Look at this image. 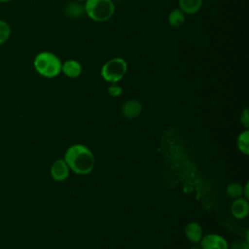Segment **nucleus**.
I'll use <instances>...</instances> for the list:
<instances>
[{"mask_svg": "<svg viewBox=\"0 0 249 249\" xmlns=\"http://www.w3.org/2000/svg\"><path fill=\"white\" fill-rule=\"evenodd\" d=\"M63 160L69 169L78 175L89 174L95 165L93 153L83 144L71 145L66 150Z\"/></svg>", "mask_w": 249, "mask_h": 249, "instance_id": "f257e3e1", "label": "nucleus"}, {"mask_svg": "<svg viewBox=\"0 0 249 249\" xmlns=\"http://www.w3.org/2000/svg\"><path fill=\"white\" fill-rule=\"evenodd\" d=\"M62 61L52 52H40L33 59V67L35 71L42 77L52 79L61 73Z\"/></svg>", "mask_w": 249, "mask_h": 249, "instance_id": "f03ea898", "label": "nucleus"}, {"mask_svg": "<svg viewBox=\"0 0 249 249\" xmlns=\"http://www.w3.org/2000/svg\"><path fill=\"white\" fill-rule=\"evenodd\" d=\"M84 11L93 21L104 22L113 17L115 5L112 0H86Z\"/></svg>", "mask_w": 249, "mask_h": 249, "instance_id": "7ed1b4c3", "label": "nucleus"}, {"mask_svg": "<svg viewBox=\"0 0 249 249\" xmlns=\"http://www.w3.org/2000/svg\"><path fill=\"white\" fill-rule=\"evenodd\" d=\"M127 72V63L122 57H113L107 60L101 67L100 74L104 81L110 84L120 82Z\"/></svg>", "mask_w": 249, "mask_h": 249, "instance_id": "20e7f679", "label": "nucleus"}, {"mask_svg": "<svg viewBox=\"0 0 249 249\" xmlns=\"http://www.w3.org/2000/svg\"><path fill=\"white\" fill-rule=\"evenodd\" d=\"M199 246L201 249H229L228 241L217 233L203 235L199 241Z\"/></svg>", "mask_w": 249, "mask_h": 249, "instance_id": "39448f33", "label": "nucleus"}, {"mask_svg": "<svg viewBox=\"0 0 249 249\" xmlns=\"http://www.w3.org/2000/svg\"><path fill=\"white\" fill-rule=\"evenodd\" d=\"M70 169L63 159L55 160L50 168L51 177L57 182L65 181L69 176Z\"/></svg>", "mask_w": 249, "mask_h": 249, "instance_id": "423d86ee", "label": "nucleus"}, {"mask_svg": "<svg viewBox=\"0 0 249 249\" xmlns=\"http://www.w3.org/2000/svg\"><path fill=\"white\" fill-rule=\"evenodd\" d=\"M231 213L237 220H242L246 218L249 214L248 199L243 196L234 198L231 205Z\"/></svg>", "mask_w": 249, "mask_h": 249, "instance_id": "0eeeda50", "label": "nucleus"}, {"mask_svg": "<svg viewBox=\"0 0 249 249\" xmlns=\"http://www.w3.org/2000/svg\"><path fill=\"white\" fill-rule=\"evenodd\" d=\"M142 103L137 99H129L122 105V114L126 119L137 118L142 112Z\"/></svg>", "mask_w": 249, "mask_h": 249, "instance_id": "6e6552de", "label": "nucleus"}, {"mask_svg": "<svg viewBox=\"0 0 249 249\" xmlns=\"http://www.w3.org/2000/svg\"><path fill=\"white\" fill-rule=\"evenodd\" d=\"M184 231H185V235H186L187 239L195 244L199 243V241L201 240V238L203 236L202 227L197 222L193 221V222L188 223L185 227Z\"/></svg>", "mask_w": 249, "mask_h": 249, "instance_id": "1a4fd4ad", "label": "nucleus"}, {"mask_svg": "<svg viewBox=\"0 0 249 249\" xmlns=\"http://www.w3.org/2000/svg\"><path fill=\"white\" fill-rule=\"evenodd\" d=\"M83 71L81 63L76 59H67L62 62L61 72L68 78L75 79L78 78Z\"/></svg>", "mask_w": 249, "mask_h": 249, "instance_id": "9d476101", "label": "nucleus"}, {"mask_svg": "<svg viewBox=\"0 0 249 249\" xmlns=\"http://www.w3.org/2000/svg\"><path fill=\"white\" fill-rule=\"evenodd\" d=\"M203 4V0H178L179 9L185 15H193L197 13Z\"/></svg>", "mask_w": 249, "mask_h": 249, "instance_id": "9b49d317", "label": "nucleus"}, {"mask_svg": "<svg viewBox=\"0 0 249 249\" xmlns=\"http://www.w3.org/2000/svg\"><path fill=\"white\" fill-rule=\"evenodd\" d=\"M167 21L170 26L178 28L185 22V14L179 9H173L167 16Z\"/></svg>", "mask_w": 249, "mask_h": 249, "instance_id": "f8f14e48", "label": "nucleus"}, {"mask_svg": "<svg viewBox=\"0 0 249 249\" xmlns=\"http://www.w3.org/2000/svg\"><path fill=\"white\" fill-rule=\"evenodd\" d=\"M236 146L239 150V152L245 156L249 155V131L248 129H245L239 135L236 139Z\"/></svg>", "mask_w": 249, "mask_h": 249, "instance_id": "ddd939ff", "label": "nucleus"}, {"mask_svg": "<svg viewBox=\"0 0 249 249\" xmlns=\"http://www.w3.org/2000/svg\"><path fill=\"white\" fill-rule=\"evenodd\" d=\"M65 13L70 18H81L85 13L84 6L78 2H70L65 6Z\"/></svg>", "mask_w": 249, "mask_h": 249, "instance_id": "4468645a", "label": "nucleus"}, {"mask_svg": "<svg viewBox=\"0 0 249 249\" xmlns=\"http://www.w3.org/2000/svg\"><path fill=\"white\" fill-rule=\"evenodd\" d=\"M227 195L231 198H237L243 196V186L238 182H231L226 188Z\"/></svg>", "mask_w": 249, "mask_h": 249, "instance_id": "2eb2a0df", "label": "nucleus"}, {"mask_svg": "<svg viewBox=\"0 0 249 249\" xmlns=\"http://www.w3.org/2000/svg\"><path fill=\"white\" fill-rule=\"evenodd\" d=\"M11 36V26L10 24L0 18V46L6 43Z\"/></svg>", "mask_w": 249, "mask_h": 249, "instance_id": "dca6fc26", "label": "nucleus"}, {"mask_svg": "<svg viewBox=\"0 0 249 249\" xmlns=\"http://www.w3.org/2000/svg\"><path fill=\"white\" fill-rule=\"evenodd\" d=\"M107 91H108V94H109L110 96H112V97H118V96H120V95L122 94L123 89H122L119 85H117V84H111V85L108 87Z\"/></svg>", "mask_w": 249, "mask_h": 249, "instance_id": "f3484780", "label": "nucleus"}, {"mask_svg": "<svg viewBox=\"0 0 249 249\" xmlns=\"http://www.w3.org/2000/svg\"><path fill=\"white\" fill-rule=\"evenodd\" d=\"M239 121L240 124L244 126L245 129H248L249 127V113H248V109L244 108L241 113H240V117H239Z\"/></svg>", "mask_w": 249, "mask_h": 249, "instance_id": "a211bd4d", "label": "nucleus"}, {"mask_svg": "<svg viewBox=\"0 0 249 249\" xmlns=\"http://www.w3.org/2000/svg\"><path fill=\"white\" fill-rule=\"evenodd\" d=\"M229 249H249V243L247 240H238L233 242Z\"/></svg>", "mask_w": 249, "mask_h": 249, "instance_id": "6ab92c4d", "label": "nucleus"}, {"mask_svg": "<svg viewBox=\"0 0 249 249\" xmlns=\"http://www.w3.org/2000/svg\"><path fill=\"white\" fill-rule=\"evenodd\" d=\"M248 188H249V183L247 182L246 184H245V186L243 187V197H245L246 199H248V197H249V194H248Z\"/></svg>", "mask_w": 249, "mask_h": 249, "instance_id": "aec40b11", "label": "nucleus"}, {"mask_svg": "<svg viewBox=\"0 0 249 249\" xmlns=\"http://www.w3.org/2000/svg\"><path fill=\"white\" fill-rule=\"evenodd\" d=\"M11 1H13V0H0V3H8Z\"/></svg>", "mask_w": 249, "mask_h": 249, "instance_id": "412c9836", "label": "nucleus"}, {"mask_svg": "<svg viewBox=\"0 0 249 249\" xmlns=\"http://www.w3.org/2000/svg\"><path fill=\"white\" fill-rule=\"evenodd\" d=\"M191 249H201V248H200V246H196V245H195V246H193Z\"/></svg>", "mask_w": 249, "mask_h": 249, "instance_id": "4be33fe9", "label": "nucleus"}, {"mask_svg": "<svg viewBox=\"0 0 249 249\" xmlns=\"http://www.w3.org/2000/svg\"><path fill=\"white\" fill-rule=\"evenodd\" d=\"M76 1H79V2H80V1H86V0H76Z\"/></svg>", "mask_w": 249, "mask_h": 249, "instance_id": "5701e85b", "label": "nucleus"}]
</instances>
